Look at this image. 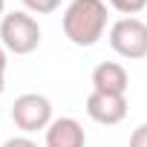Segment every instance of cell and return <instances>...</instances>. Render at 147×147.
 Returning <instances> with one entry per match:
<instances>
[{
  "label": "cell",
  "mask_w": 147,
  "mask_h": 147,
  "mask_svg": "<svg viewBox=\"0 0 147 147\" xmlns=\"http://www.w3.org/2000/svg\"><path fill=\"white\" fill-rule=\"evenodd\" d=\"M3 12H6V0H0V20H3V18H6Z\"/></svg>",
  "instance_id": "4fadbf2b"
},
{
  "label": "cell",
  "mask_w": 147,
  "mask_h": 147,
  "mask_svg": "<svg viewBox=\"0 0 147 147\" xmlns=\"http://www.w3.org/2000/svg\"><path fill=\"white\" fill-rule=\"evenodd\" d=\"M6 72V49H3V43H0V75Z\"/></svg>",
  "instance_id": "7c38bea8"
},
{
  "label": "cell",
  "mask_w": 147,
  "mask_h": 147,
  "mask_svg": "<svg viewBox=\"0 0 147 147\" xmlns=\"http://www.w3.org/2000/svg\"><path fill=\"white\" fill-rule=\"evenodd\" d=\"M0 43L15 55H29L40 43V26L26 12H9L0 20Z\"/></svg>",
  "instance_id": "7a4b0ae2"
},
{
  "label": "cell",
  "mask_w": 147,
  "mask_h": 147,
  "mask_svg": "<svg viewBox=\"0 0 147 147\" xmlns=\"http://www.w3.org/2000/svg\"><path fill=\"white\" fill-rule=\"evenodd\" d=\"M130 87L127 69L115 61H104L92 69V90L95 92H113V95H124Z\"/></svg>",
  "instance_id": "8992f818"
},
{
  "label": "cell",
  "mask_w": 147,
  "mask_h": 147,
  "mask_svg": "<svg viewBox=\"0 0 147 147\" xmlns=\"http://www.w3.org/2000/svg\"><path fill=\"white\" fill-rule=\"evenodd\" d=\"M3 90H6V81H3V75H0V95H3Z\"/></svg>",
  "instance_id": "5bb4252c"
},
{
  "label": "cell",
  "mask_w": 147,
  "mask_h": 147,
  "mask_svg": "<svg viewBox=\"0 0 147 147\" xmlns=\"http://www.w3.org/2000/svg\"><path fill=\"white\" fill-rule=\"evenodd\" d=\"M3 147H38L32 138H26V136H15V138H9Z\"/></svg>",
  "instance_id": "8fae6325"
},
{
  "label": "cell",
  "mask_w": 147,
  "mask_h": 147,
  "mask_svg": "<svg viewBox=\"0 0 147 147\" xmlns=\"http://www.w3.org/2000/svg\"><path fill=\"white\" fill-rule=\"evenodd\" d=\"M23 6L35 15H52L61 6V0H23Z\"/></svg>",
  "instance_id": "9c48e42d"
},
{
  "label": "cell",
  "mask_w": 147,
  "mask_h": 147,
  "mask_svg": "<svg viewBox=\"0 0 147 147\" xmlns=\"http://www.w3.org/2000/svg\"><path fill=\"white\" fill-rule=\"evenodd\" d=\"M110 46L127 58V61H141L147 58V23L138 18H121L110 26Z\"/></svg>",
  "instance_id": "3957f363"
},
{
  "label": "cell",
  "mask_w": 147,
  "mask_h": 147,
  "mask_svg": "<svg viewBox=\"0 0 147 147\" xmlns=\"http://www.w3.org/2000/svg\"><path fill=\"white\" fill-rule=\"evenodd\" d=\"M130 147H147V124H138L130 136Z\"/></svg>",
  "instance_id": "30bf717a"
},
{
  "label": "cell",
  "mask_w": 147,
  "mask_h": 147,
  "mask_svg": "<svg viewBox=\"0 0 147 147\" xmlns=\"http://www.w3.org/2000/svg\"><path fill=\"white\" fill-rule=\"evenodd\" d=\"M87 115L98 124H118L127 115V98L124 95H113V92H90L87 98Z\"/></svg>",
  "instance_id": "5b68a950"
},
{
  "label": "cell",
  "mask_w": 147,
  "mask_h": 147,
  "mask_svg": "<svg viewBox=\"0 0 147 147\" xmlns=\"http://www.w3.org/2000/svg\"><path fill=\"white\" fill-rule=\"evenodd\" d=\"M107 29L104 0H72L63 12V35L75 46H95Z\"/></svg>",
  "instance_id": "6da1fadb"
},
{
  "label": "cell",
  "mask_w": 147,
  "mask_h": 147,
  "mask_svg": "<svg viewBox=\"0 0 147 147\" xmlns=\"http://www.w3.org/2000/svg\"><path fill=\"white\" fill-rule=\"evenodd\" d=\"M87 133L75 118H55L46 127V147H84Z\"/></svg>",
  "instance_id": "52a82bcc"
},
{
  "label": "cell",
  "mask_w": 147,
  "mask_h": 147,
  "mask_svg": "<svg viewBox=\"0 0 147 147\" xmlns=\"http://www.w3.org/2000/svg\"><path fill=\"white\" fill-rule=\"evenodd\" d=\"M110 3H113V9H115V12H121V15L133 18V15H138V12L147 6V0H110Z\"/></svg>",
  "instance_id": "ba28073f"
},
{
  "label": "cell",
  "mask_w": 147,
  "mask_h": 147,
  "mask_svg": "<svg viewBox=\"0 0 147 147\" xmlns=\"http://www.w3.org/2000/svg\"><path fill=\"white\" fill-rule=\"evenodd\" d=\"M12 121H15L23 133L46 130V127L52 124V101H49L46 95L26 92V95L15 98V104H12Z\"/></svg>",
  "instance_id": "277c9868"
}]
</instances>
